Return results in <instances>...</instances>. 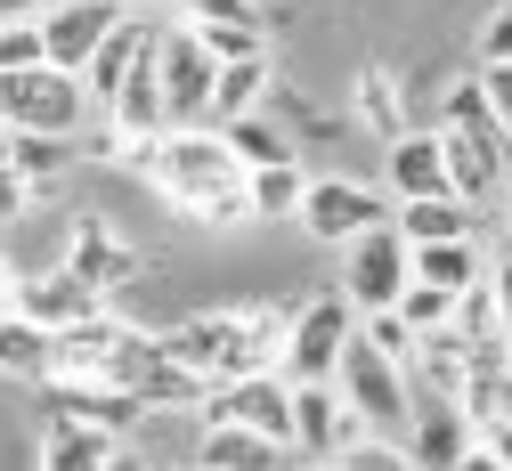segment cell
Wrapping results in <instances>:
<instances>
[{
    "label": "cell",
    "mask_w": 512,
    "mask_h": 471,
    "mask_svg": "<svg viewBox=\"0 0 512 471\" xmlns=\"http://www.w3.org/2000/svg\"><path fill=\"white\" fill-rule=\"evenodd\" d=\"M350 333H358V309H350L342 293H309V301H293L277 374H285V382H334V366H342V350H350Z\"/></svg>",
    "instance_id": "3957f363"
},
{
    "label": "cell",
    "mask_w": 512,
    "mask_h": 471,
    "mask_svg": "<svg viewBox=\"0 0 512 471\" xmlns=\"http://www.w3.org/2000/svg\"><path fill=\"white\" fill-rule=\"evenodd\" d=\"M106 471H147V455H131V447H114V463Z\"/></svg>",
    "instance_id": "ab89813d"
},
{
    "label": "cell",
    "mask_w": 512,
    "mask_h": 471,
    "mask_svg": "<svg viewBox=\"0 0 512 471\" xmlns=\"http://www.w3.org/2000/svg\"><path fill=\"white\" fill-rule=\"evenodd\" d=\"M391 228H399L407 252H423V244H456V236H472V212L456 204V195H423V204H391Z\"/></svg>",
    "instance_id": "ffe728a7"
},
{
    "label": "cell",
    "mask_w": 512,
    "mask_h": 471,
    "mask_svg": "<svg viewBox=\"0 0 512 471\" xmlns=\"http://www.w3.org/2000/svg\"><path fill=\"white\" fill-rule=\"evenodd\" d=\"M122 9H179V0H122Z\"/></svg>",
    "instance_id": "60d3db41"
},
{
    "label": "cell",
    "mask_w": 512,
    "mask_h": 471,
    "mask_svg": "<svg viewBox=\"0 0 512 471\" xmlns=\"http://www.w3.org/2000/svg\"><path fill=\"white\" fill-rule=\"evenodd\" d=\"M488 293H496V309H504V325H512V252L488 260Z\"/></svg>",
    "instance_id": "d590c367"
},
{
    "label": "cell",
    "mask_w": 512,
    "mask_h": 471,
    "mask_svg": "<svg viewBox=\"0 0 512 471\" xmlns=\"http://www.w3.org/2000/svg\"><path fill=\"white\" fill-rule=\"evenodd\" d=\"M204 431H252V439H277L293 447V382L285 374H244V382H220L204 390Z\"/></svg>",
    "instance_id": "5b68a950"
},
{
    "label": "cell",
    "mask_w": 512,
    "mask_h": 471,
    "mask_svg": "<svg viewBox=\"0 0 512 471\" xmlns=\"http://www.w3.org/2000/svg\"><path fill=\"white\" fill-rule=\"evenodd\" d=\"M220 139H228V155H236V171H269V163H301L293 155V139L269 122V114H244V122H220Z\"/></svg>",
    "instance_id": "603a6c76"
},
{
    "label": "cell",
    "mask_w": 512,
    "mask_h": 471,
    "mask_svg": "<svg viewBox=\"0 0 512 471\" xmlns=\"http://www.w3.org/2000/svg\"><path fill=\"white\" fill-rule=\"evenodd\" d=\"M179 25H196V33H220V25H261V33H269L261 0H179Z\"/></svg>",
    "instance_id": "f1b7e54d"
},
{
    "label": "cell",
    "mask_w": 512,
    "mask_h": 471,
    "mask_svg": "<svg viewBox=\"0 0 512 471\" xmlns=\"http://www.w3.org/2000/svg\"><path fill=\"white\" fill-rule=\"evenodd\" d=\"M41 415L66 423V431H90V439H131L147 423V407L131 390H106V382H41Z\"/></svg>",
    "instance_id": "9c48e42d"
},
{
    "label": "cell",
    "mask_w": 512,
    "mask_h": 471,
    "mask_svg": "<svg viewBox=\"0 0 512 471\" xmlns=\"http://www.w3.org/2000/svg\"><path fill=\"white\" fill-rule=\"evenodd\" d=\"M480 447H488V455H496V463H504V471H512V415H504V423H496V431H480Z\"/></svg>",
    "instance_id": "74e56055"
},
{
    "label": "cell",
    "mask_w": 512,
    "mask_h": 471,
    "mask_svg": "<svg viewBox=\"0 0 512 471\" xmlns=\"http://www.w3.org/2000/svg\"><path fill=\"white\" fill-rule=\"evenodd\" d=\"M456 407L472 431H496L512 415V358H472L464 366V390H456Z\"/></svg>",
    "instance_id": "44dd1931"
},
{
    "label": "cell",
    "mask_w": 512,
    "mask_h": 471,
    "mask_svg": "<svg viewBox=\"0 0 512 471\" xmlns=\"http://www.w3.org/2000/svg\"><path fill=\"white\" fill-rule=\"evenodd\" d=\"M407 268H415V252L399 244V228L382 220V228H366L358 244H342V301L358 309V317H374V309H399V293H407Z\"/></svg>",
    "instance_id": "8992f818"
},
{
    "label": "cell",
    "mask_w": 512,
    "mask_h": 471,
    "mask_svg": "<svg viewBox=\"0 0 512 471\" xmlns=\"http://www.w3.org/2000/svg\"><path fill=\"white\" fill-rule=\"evenodd\" d=\"M293 220H301L317 244H358L366 228H382V220H391V204H382L366 179H309Z\"/></svg>",
    "instance_id": "30bf717a"
},
{
    "label": "cell",
    "mask_w": 512,
    "mask_h": 471,
    "mask_svg": "<svg viewBox=\"0 0 512 471\" xmlns=\"http://www.w3.org/2000/svg\"><path fill=\"white\" fill-rule=\"evenodd\" d=\"M350 439H366V423L342 407L334 382H293V455L301 463H334Z\"/></svg>",
    "instance_id": "7c38bea8"
},
{
    "label": "cell",
    "mask_w": 512,
    "mask_h": 471,
    "mask_svg": "<svg viewBox=\"0 0 512 471\" xmlns=\"http://www.w3.org/2000/svg\"><path fill=\"white\" fill-rule=\"evenodd\" d=\"M350 114H358V130H374L382 147L407 139V98H399V74H391V65H358V82H350Z\"/></svg>",
    "instance_id": "e0dca14e"
},
{
    "label": "cell",
    "mask_w": 512,
    "mask_h": 471,
    "mask_svg": "<svg viewBox=\"0 0 512 471\" xmlns=\"http://www.w3.org/2000/svg\"><path fill=\"white\" fill-rule=\"evenodd\" d=\"M57 268H66V277H74L90 301L114 309V293H122V285H139V268H147V260H139V244H122L98 212H82V220L66 228V252H57Z\"/></svg>",
    "instance_id": "52a82bcc"
},
{
    "label": "cell",
    "mask_w": 512,
    "mask_h": 471,
    "mask_svg": "<svg viewBox=\"0 0 512 471\" xmlns=\"http://www.w3.org/2000/svg\"><path fill=\"white\" fill-rule=\"evenodd\" d=\"M82 122H90L82 74H57V65L0 74V130H17V139H82Z\"/></svg>",
    "instance_id": "7a4b0ae2"
},
{
    "label": "cell",
    "mask_w": 512,
    "mask_h": 471,
    "mask_svg": "<svg viewBox=\"0 0 512 471\" xmlns=\"http://www.w3.org/2000/svg\"><path fill=\"white\" fill-rule=\"evenodd\" d=\"M147 471H179V463H147Z\"/></svg>",
    "instance_id": "f6af8a7d"
},
{
    "label": "cell",
    "mask_w": 512,
    "mask_h": 471,
    "mask_svg": "<svg viewBox=\"0 0 512 471\" xmlns=\"http://www.w3.org/2000/svg\"><path fill=\"white\" fill-rule=\"evenodd\" d=\"M447 471H504V463H496V455H488V447H480V439H472V447H464V455H456V463H447Z\"/></svg>",
    "instance_id": "f35d334b"
},
{
    "label": "cell",
    "mask_w": 512,
    "mask_h": 471,
    "mask_svg": "<svg viewBox=\"0 0 512 471\" xmlns=\"http://www.w3.org/2000/svg\"><path fill=\"white\" fill-rule=\"evenodd\" d=\"M131 17L122 0H57V9L41 17V57L57 65V74H82V65L98 57V41Z\"/></svg>",
    "instance_id": "8fae6325"
},
{
    "label": "cell",
    "mask_w": 512,
    "mask_h": 471,
    "mask_svg": "<svg viewBox=\"0 0 512 471\" xmlns=\"http://www.w3.org/2000/svg\"><path fill=\"white\" fill-rule=\"evenodd\" d=\"M293 447L277 439H252V431H204L196 439V471H285Z\"/></svg>",
    "instance_id": "7402d4cb"
},
{
    "label": "cell",
    "mask_w": 512,
    "mask_h": 471,
    "mask_svg": "<svg viewBox=\"0 0 512 471\" xmlns=\"http://www.w3.org/2000/svg\"><path fill=\"white\" fill-rule=\"evenodd\" d=\"M57 9V0H0V25H9V17H25V25H41Z\"/></svg>",
    "instance_id": "8d00e7d4"
},
{
    "label": "cell",
    "mask_w": 512,
    "mask_h": 471,
    "mask_svg": "<svg viewBox=\"0 0 512 471\" xmlns=\"http://www.w3.org/2000/svg\"><path fill=\"white\" fill-rule=\"evenodd\" d=\"M269 82H277V65H269V49L261 57H244V65H220V82H212V130L220 122H244V114H261L269 106Z\"/></svg>",
    "instance_id": "d6986e66"
},
{
    "label": "cell",
    "mask_w": 512,
    "mask_h": 471,
    "mask_svg": "<svg viewBox=\"0 0 512 471\" xmlns=\"http://www.w3.org/2000/svg\"><path fill=\"white\" fill-rule=\"evenodd\" d=\"M0 163H9V130H0Z\"/></svg>",
    "instance_id": "7bdbcfd3"
},
{
    "label": "cell",
    "mask_w": 512,
    "mask_h": 471,
    "mask_svg": "<svg viewBox=\"0 0 512 471\" xmlns=\"http://www.w3.org/2000/svg\"><path fill=\"white\" fill-rule=\"evenodd\" d=\"M504 252H512V204H504Z\"/></svg>",
    "instance_id": "b9f144b4"
},
{
    "label": "cell",
    "mask_w": 512,
    "mask_h": 471,
    "mask_svg": "<svg viewBox=\"0 0 512 471\" xmlns=\"http://www.w3.org/2000/svg\"><path fill=\"white\" fill-rule=\"evenodd\" d=\"M358 342H366V350H382L391 366H407V358H415V333H407V325H399L391 309H374V317H358Z\"/></svg>",
    "instance_id": "4dcf8cb0"
},
{
    "label": "cell",
    "mask_w": 512,
    "mask_h": 471,
    "mask_svg": "<svg viewBox=\"0 0 512 471\" xmlns=\"http://www.w3.org/2000/svg\"><path fill=\"white\" fill-rule=\"evenodd\" d=\"M472 82H480V98H488V122L512 139V65H480Z\"/></svg>",
    "instance_id": "d6a6232c"
},
{
    "label": "cell",
    "mask_w": 512,
    "mask_h": 471,
    "mask_svg": "<svg viewBox=\"0 0 512 471\" xmlns=\"http://www.w3.org/2000/svg\"><path fill=\"white\" fill-rule=\"evenodd\" d=\"M334 471H415V463H407V439L366 431V439H350V447L334 455Z\"/></svg>",
    "instance_id": "f546056e"
},
{
    "label": "cell",
    "mask_w": 512,
    "mask_h": 471,
    "mask_svg": "<svg viewBox=\"0 0 512 471\" xmlns=\"http://www.w3.org/2000/svg\"><path fill=\"white\" fill-rule=\"evenodd\" d=\"M407 333H415V342H423V333H447V325H456V301H447V293H431V285H415L407 277V293H399V309H391Z\"/></svg>",
    "instance_id": "83f0119b"
},
{
    "label": "cell",
    "mask_w": 512,
    "mask_h": 471,
    "mask_svg": "<svg viewBox=\"0 0 512 471\" xmlns=\"http://www.w3.org/2000/svg\"><path fill=\"white\" fill-rule=\"evenodd\" d=\"M212 82H220V65L204 57V41L187 33V25H163L155 33V90H163L171 130H187V122L212 114Z\"/></svg>",
    "instance_id": "ba28073f"
},
{
    "label": "cell",
    "mask_w": 512,
    "mask_h": 471,
    "mask_svg": "<svg viewBox=\"0 0 512 471\" xmlns=\"http://www.w3.org/2000/svg\"><path fill=\"white\" fill-rule=\"evenodd\" d=\"M407 277H415V285H431V293H447V301H464V293L488 277V260H480V244H472V236H456V244H423Z\"/></svg>",
    "instance_id": "ac0fdd59"
},
{
    "label": "cell",
    "mask_w": 512,
    "mask_h": 471,
    "mask_svg": "<svg viewBox=\"0 0 512 471\" xmlns=\"http://www.w3.org/2000/svg\"><path fill=\"white\" fill-rule=\"evenodd\" d=\"M382 171H391L399 204H423V195H447V155H439V130H407V139L382 147Z\"/></svg>",
    "instance_id": "2e32d148"
},
{
    "label": "cell",
    "mask_w": 512,
    "mask_h": 471,
    "mask_svg": "<svg viewBox=\"0 0 512 471\" xmlns=\"http://www.w3.org/2000/svg\"><path fill=\"white\" fill-rule=\"evenodd\" d=\"M480 65H512V0L480 25Z\"/></svg>",
    "instance_id": "836d02e7"
},
{
    "label": "cell",
    "mask_w": 512,
    "mask_h": 471,
    "mask_svg": "<svg viewBox=\"0 0 512 471\" xmlns=\"http://www.w3.org/2000/svg\"><path fill=\"white\" fill-rule=\"evenodd\" d=\"M114 463V439H90V431H66V423H41V471H106Z\"/></svg>",
    "instance_id": "484cf974"
},
{
    "label": "cell",
    "mask_w": 512,
    "mask_h": 471,
    "mask_svg": "<svg viewBox=\"0 0 512 471\" xmlns=\"http://www.w3.org/2000/svg\"><path fill=\"white\" fill-rule=\"evenodd\" d=\"M301 471H334V463H301Z\"/></svg>",
    "instance_id": "ee69618b"
},
{
    "label": "cell",
    "mask_w": 512,
    "mask_h": 471,
    "mask_svg": "<svg viewBox=\"0 0 512 471\" xmlns=\"http://www.w3.org/2000/svg\"><path fill=\"white\" fill-rule=\"evenodd\" d=\"M74 163H82V147H74V139H17V130H9V171H17L33 195H49Z\"/></svg>",
    "instance_id": "cb8c5ba5"
},
{
    "label": "cell",
    "mask_w": 512,
    "mask_h": 471,
    "mask_svg": "<svg viewBox=\"0 0 512 471\" xmlns=\"http://www.w3.org/2000/svg\"><path fill=\"white\" fill-rule=\"evenodd\" d=\"M139 179L163 195L171 212L204 220V228H236V220H252V212H244V171H236V155H228V139H220L212 122L163 130Z\"/></svg>",
    "instance_id": "6da1fadb"
},
{
    "label": "cell",
    "mask_w": 512,
    "mask_h": 471,
    "mask_svg": "<svg viewBox=\"0 0 512 471\" xmlns=\"http://www.w3.org/2000/svg\"><path fill=\"white\" fill-rule=\"evenodd\" d=\"M106 301H90L66 268H25L17 277V317L25 325H41V333H66V325H82V317H98Z\"/></svg>",
    "instance_id": "5bb4252c"
},
{
    "label": "cell",
    "mask_w": 512,
    "mask_h": 471,
    "mask_svg": "<svg viewBox=\"0 0 512 471\" xmlns=\"http://www.w3.org/2000/svg\"><path fill=\"white\" fill-rule=\"evenodd\" d=\"M187 471H196V463H187Z\"/></svg>",
    "instance_id": "bcb514c9"
},
{
    "label": "cell",
    "mask_w": 512,
    "mask_h": 471,
    "mask_svg": "<svg viewBox=\"0 0 512 471\" xmlns=\"http://www.w3.org/2000/svg\"><path fill=\"white\" fill-rule=\"evenodd\" d=\"M33 65H49L41 57V25L9 17V25H0V74H33Z\"/></svg>",
    "instance_id": "1f68e13d"
},
{
    "label": "cell",
    "mask_w": 512,
    "mask_h": 471,
    "mask_svg": "<svg viewBox=\"0 0 512 471\" xmlns=\"http://www.w3.org/2000/svg\"><path fill=\"white\" fill-rule=\"evenodd\" d=\"M155 33H163V17L131 9V17H122V25L98 41V57L82 65V98H90V114H106V106H114V90H122V82H131L139 65L155 57Z\"/></svg>",
    "instance_id": "4fadbf2b"
},
{
    "label": "cell",
    "mask_w": 512,
    "mask_h": 471,
    "mask_svg": "<svg viewBox=\"0 0 512 471\" xmlns=\"http://www.w3.org/2000/svg\"><path fill=\"white\" fill-rule=\"evenodd\" d=\"M0 374H9V382H41V374H49V333L25 325L17 309L0 317Z\"/></svg>",
    "instance_id": "4316f807"
},
{
    "label": "cell",
    "mask_w": 512,
    "mask_h": 471,
    "mask_svg": "<svg viewBox=\"0 0 512 471\" xmlns=\"http://www.w3.org/2000/svg\"><path fill=\"white\" fill-rule=\"evenodd\" d=\"M33 204H41V195H33V187H25V179H17L9 163H0V228H17V220H25Z\"/></svg>",
    "instance_id": "e575fe53"
},
{
    "label": "cell",
    "mask_w": 512,
    "mask_h": 471,
    "mask_svg": "<svg viewBox=\"0 0 512 471\" xmlns=\"http://www.w3.org/2000/svg\"><path fill=\"white\" fill-rule=\"evenodd\" d=\"M334 390H342V407H350L366 431H382V439H399V431H407V415H415L407 366H391L382 350H366L358 333H350V350H342V366H334Z\"/></svg>",
    "instance_id": "277c9868"
},
{
    "label": "cell",
    "mask_w": 512,
    "mask_h": 471,
    "mask_svg": "<svg viewBox=\"0 0 512 471\" xmlns=\"http://www.w3.org/2000/svg\"><path fill=\"white\" fill-rule=\"evenodd\" d=\"M301 187H309V171H301V163L244 171V212H252V220H293V212H301Z\"/></svg>",
    "instance_id": "d4e9b609"
},
{
    "label": "cell",
    "mask_w": 512,
    "mask_h": 471,
    "mask_svg": "<svg viewBox=\"0 0 512 471\" xmlns=\"http://www.w3.org/2000/svg\"><path fill=\"white\" fill-rule=\"evenodd\" d=\"M472 439H480V431L464 423L456 398H415V415H407V463H415V471H447Z\"/></svg>",
    "instance_id": "9a60e30c"
}]
</instances>
